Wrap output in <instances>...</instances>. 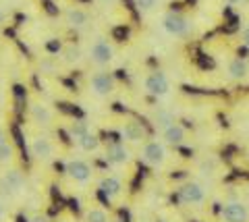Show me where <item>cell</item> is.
<instances>
[{
    "label": "cell",
    "instance_id": "cell-27",
    "mask_svg": "<svg viewBox=\"0 0 249 222\" xmlns=\"http://www.w3.org/2000/svg\"><path fill=\"white\" fill-rule=\"evenodd\" d=\"M98 2L102 4V6H114L116 2H119V0H98Z\"/></svg>",
    "mask_w": 249,
    "mask_h": 222
},
{
    "label": "cell",
    "instance_id": "cell-32",
    "mask_svg": "<svg viewBox=\"0 0 249 222\" xmlns=\"http://www.w3.org/2000/svg\"><path fill=\"white\" fill-rule=\"evenodd\" d=\"M245 202L249 204V185H247V189H245Z\"/></svg>",
    "mask_w": 249,
    "mask_h": 222
},
{
    "label": "cell",
    "instance_id": "cell-3",
    "mask_svg": "<svg viewBox=\"0 0 249 222\" xmlns=\"http://www.w3.org/2000/svg\"><path fill=\"white\" fill-rule=\"evenodd\" d=\"M142 160L152 168H164L168 162V148L162 139H150L142 145Z\"/></svg>",
    "mask_w": 249,
    "mask_h": 222
},
{
    "label": "cell",
    "instance_id": "cell-19",
    "mask_svg": "<svg viewBox=\"0 0 249 222\" xmlns=\"http://www.w3.org/2000/svg\"><path fill=\"white\" fill-rule=\"evenodd\" d=\"M220 168H222V164H220V160H218L216 156H204L197 162V172L201 174V177H206V179L216 177V174L220 172Z\"/></svg>",
    "mask_w": 249,
    "mask_h": 222
},
{
    "label": "cell",
    "instance_id": "cell-16",
    "mask_svg": "<svg viewBox=\"0 0 249 222\" xmlns=\"http://www.w3.org/2000/svg\"><path fill=\"white\" fill-rule=\"evenodd\" d=\"M227 77L232 81H245L249 77V63L245 58H231L227 63Z\"/></svg>",
    "mask_w": 249,
    "mask_h": 222
},
{
    "label": "cell",
    "instance_id": "cell-12",
    "mask_svg": "<svg viewBox=\"0 0 249 222\" xmlns=\"http://www.w3.org/2000/svg\"><path fill=\"white\" fill-rule=\"evenodd\" d=\"M29 119L40 127H48L54 122V110L44 102H31L29 104Z\"/></svg>",
    "mask_w": 249,
    "mask_h": 222
},
{
    "label": "cell",
    "instance_id": "cell-21",
    "mask_svg": "<svg viewBox=\"0 0 249 222\" xmlns=\"http://www.w3.org/2000/svg\"><path fill=\"white\" fill-rule=\"evenodd\" d=\"M75 143H77V148H79L81 152H85V154H93V152H98L100 145H102L100 143V137L96 133H91V131L85 133L81 139H77Z\"/></svg>",
    "mask_w": 249,
    "mask_h": 222
},
{
    "label": "cell",
    "instance_id": "cell-8",
    "mask_svg": "<svg viewBox=\"0 0 249 222\" xmlns=\"http://www.w3.org/2000/svg\"><path fill=\"white\" fill-rule=\"evenodd\" d=\"M65 172L69 179L79 183V185H88L93 179V168L88 160H83V158H71L65 166Z\"/></svg>",
    "mask_w": 249,
    "mask_h": 222
},
{
    "label": "cell",
    "instance_id": "cell-30",
    "mask_svg": "<svg viewBox=\"0 0 249 222\" xmlns=\"http://www.w3.org/2000/svg\"><path fill=\"white\" fill-rule=\"evenodd\" d=\"M31 222H48V218H46V216H34V220H31Z\"/></svg>",
    "mask_w": 249,
    "mask_h": 222
},
{
    "label": "cell",
    "instance_id": "cell-15",
    "mask_svg": "<svg viewBox=\"0 0 249 222\" xmlns=\"http://www.w3.org/2000/svg\"><path fill=\"white\" fill-rule=\"evenodd\" d=\"M65 23L73 29H85L91 23L89 13L85 9H79V6H71V9L65 11Z\"/></svg>",
    "mask_w": 249,
    "mask_h": 222
},
{
    "label": "cell",
    "instance_id": "cell-22",
    "mask_svg": "<svg viewBox=\"0 0 249 222\" xmlns=\"http://www.w3.org/2000/svg\"><path fill=\"white\" fill-rule=\"evenodd\" d=\"M135 2V9L142 13V15H154L162 9V4H164V0H133Z\"/></svg>",
    "mask_w": 249,
    "mask_h": 222
},
{
    "label": "cell",
    "instance_id": "cell-31",
    "mask_svg": "<svg viewBox=\"0 0 249 222\" xmlns=\"http://www.w3.org/2000/svg\"><path fill=\"white\" fill-rule=\"evenodd\" d=\"M4 220V205H2V202H0V222Z\"/></svg>",
    "mask_w": 249,
    "mask_h": 222
},
{
    "label": "cell",
    "instance_id": "cell-6",
    "mask_svg": "<svg viewBox=\"0 0 249 222\" xmlns=\"http://www.w3.org/2000/svg\"><path fill=\"white\" fill-rule=\"evenodd\" d=\"M222 222H249V204L245 200H227L220 205Z\"/></svg>",
    "mask_w": 249,
    "mask_h": 222
},
{
    "label": "cell",
    "instance_id": "cell-5",
    "mask_svg": "<svg viewBox=\"0 0 249 222\" xmlns=\"http://www.w3.org/2000/svg\"><path fill=\"white\" fill-rule=\"evenodd\" d=\"M25 174H23L19 168H6V171L0 174V193L6 197H19L25 193Z\"/></svg>",
    "mask_w": 249,
    "mask_h": 222
},
{
    "label": "cell",
    "instance_id": "cell-33",
    "mask_svg": "<svg viewBox=\"0 0 249 222\" xmlns=\"http://www.w3.org/2000/svg\"><path fill=\"white\" fill-rule=\"evenodd\" d=\"M139 222H150V220H139Z\"/></svg>",
    "mask_w": 249,
    "mask_h": 222
},
{
    "label": "cell",
    "instance_id": "cell-14",
    "mask_svg": "<svg viewBox=\"0 0 249 222\" xmlns=\"http://www.w3.org/2000/svg\"><path fill=\"white\" fill-rule=\"evenodd\" d=\"M100 189H102V193H104V197L108 202H116L123 195L124 185H123L121 177H116V174H108V177H104L102 183H100Z\"/></svg>",
    "mask_w": 249,
    "mask_h": 222
},
{
    "label": "cell",
    "instance_id": "cell-26",
    "mask_svg": "<svg viewBox=\"0 0 249 222\" xmlns=\"http://www.w3.org/2000/svg\"><path fill=\"white\" fill-rule=\"evenodd\" d=\"M241 42H243V46L249 50V25H245V29L241 32Z\"/></svg>",
    "mask_w": 249,
    "mask_h": 222
},
{
    "label": "cell",
    "instance_id": "cell-4",
    "mask_svg": "<svg viewBox=\"0 0 249 222\" xmlns=\"http://www.w3.org/2000/svg\"><path fill=\"white\" fill-rule=\"evenodd\" d=\"M88 58L96 67H108L116 58V50L106 37H93L88 46Z\"/></svg>",
    "mask_w": 249,
    "mask_h": 222
},
{
    "label": "cell",
    "instance_id": "cell-13",
    "mask_svg": "<svg viewBox=\"0 0 249 222\" xmlns=\"http://www.w3.org/2000/svg\"><path fill=\"white\" fill-rule=\"evenodd\" d=\"M119 133L123 143H145V129L137 120H127L124 125H121Z\"/></svg>",
    "mask_w": 249,
    "mask_h": 222
},
{
    "label": "cell",
    "instance_id": "cell-17",
    "mask_svg": "<svg viewBox=\"0 0 249 222\" xmlns=\"http://www.w3.org/2000/svg\"><path fill=\"white\" fill-rule=\"evenodd\" d=\"M150 120H152V125L158 129V131H164L166 127H170L173 122H177V117H175V112L170 110V108H164V106H158L152 114H150Z\"/></svg>",
    "mask_w": 249,
    "mask_h": 222
},
{
    "label": "cell",
    "instance_id": "cell-1",
    "mask_svg": "<svg viewBox=\"0 0 249 222\" xmlns=\"http://www.w3.org/2000/svg\"><path fill=\"white\" fill-rule=\"evenodd\" d=\"M191 19L181 11H168L160 17V29L168 37H187L191 34Z\"/></svg>",
    "mask_w": 249,
    "mask_h": 222
},
{
    "label": "cell",
    "instance_id": "cell-25",
    "mask_svg": "<svg viewBox=\"0 0 249 222\" xmlns=\"http://www.w3.org/2000/svg\"><path fill=\"white\" fill-rule=\"evenodd\" d=\"M91 131V129L88 127V125H85V122L83 120H77L75 122V125L71 127V129H69V133H71V137H73V141H77V139H81V137L85 135V133H89Z\"/></svg>",
    "mask_w": 249,
    "mask_h": 222
},
{
    "label": "cell",
    "instance_id": "cell-11",
    "mask_svg": "<svg viewBox=\"0 0 249 222\" xmlns=\"http://www.w3.org/2000/svg\"><path fill=\"white\" fill-rule=\"evenodd\" d=\"M104 158L110 166L121 168V166H127L131 162V152L124 143H110L104 152Z\"/></svg>",
    "mask_w": 249,
    "mask_h": 222
},
{
    "label": "cell",
    "instance_id": "cell-18",
    "mask_svg": "<svg viewBox=\"0 0 249 222\" xmlns=\"http://www.w3.org/2000/svg\"><path fill=\"white\" fill-rule=\"evenodd\" d=\"M160 133H162V141L166 145H181L187 139V129L181 122H173V125L166 127L164 131H160Z\"/></svg>",
    "mask_w": 249,
    "mask_h": 222
},
{
    "label": "cell",
    "instance_id": "cell-2",
    "mask_svg": "<svg viewBox=\"0 0 249 222\" xmlns=\"http://www.w3.org/2000/svg\"><path fill=\"white\" fill-rule=\"evenodd\" d=\"M210 189L204 181H187L178 187V202L189 208H201L208 202Z\"/></svg>",
    "mask_w": 249,
    "mask_h": 222
},
{
    "label": "cell",
    "instance_id": "cell-23",
    "mask_svg": "<svg viewBox=\"0 0 249 222\" xmlns=\"http://www.w3.org/2000/svg\"><path fill=\"white\" fill-rule=\"evenodd\" d=\"M85 222H110V216H108V212L104 208L93 205V208L85 212Z\"/></svg>",
    "mask_w": 249,
    "mask_h": 222
},
{
    "label": "cell",
    "instance_id": "cell-28",
    "mask_svg": "<svg viewBox=\"0 0 249 222\" xmlns=\"http://www.w3.org/2000/svg\"><path fill=\"white\" fill-rule=\"evenodd\" d=\"M229 4H232V6H241V4H247L249 0H227Z\"/></svg>",
    "mask_w": 249,
    "mask_h": 222
},
{
    "label": "cell",
    "instance_id": "cell-9",
    "mask_svg": "<svg viewBox=\"0 0 249 222\" xmlns=\"http://www.w3.org/2000/svg\"><path fill=\"white\" fill-rule=\"evenodd\" d=\"M88 87H89V91L96 98H108L116 89V81H114V77H112L110 73L98 71V73H93L91 77H89Z\"/></svg>",
    "mask_w": 249,
    "mask_h": 222
},
{
    "label": "cell",
    "instance_id": "cell-7",
    "mask_svg": "<svg viewBox=\"0 0 249 222\" xmlns=\"http://www.w3.org/2000/svg\"><path fill=\"white\" fill-rule=\"evenodd\" d=\"M143 87L147 94L154 98H166V96H170V91H173V83L166 77V73L154 71L143 79Z\"/></svg>",
    "mask_w": 249,
    "mask_h": 222
},
{
    "label": "cell",
    "instance_id": "cell-24",
    "mask_svg": "<svg viewBox=\"0 0 249 222\" xmlns=\"http://www.w3.org/2000/svg\"><path fill=\"white\" fill-rule=\"evenodd\" d=\"M62 60L69 65V67H73V65H79L81 63V50L77 48V46H67L65 50H62Z\"/></svg>",
    "mask_w": 249,
    "mask_h": 222
},
{
    "label": "cell",
    "instance_id": "cell-29",
    "mask_svg": "<svg viewBox=\"0 0 249 222\" xmlns=\"http://www.w3.org/2000/svg\"><path fill=\"white\" fill-rule=\"evenodd\" d=\"M4 21H6V11L2 9V6H0V25H2Z\"/></svg>",
    "mask_w": 249,
    "mask_h": 222
},
{
    "label": "cell",
    "instance_id": "cell-10",
    "mask_svg": "<svg viewBox=\"0 0 249 222\" xmlns=\"http://www.w3.org/2000/svg\"><path fill=\"white\" fill-rule=\"evenodd\" d=\"M29 150H31V156H34L36 160H42V162H48V160H52L54 154H56L54 141L50 139L48 135H42V133H37V135L31 137Z\"/></svg>",
    "mask_w": 249,
    "mask_h": 222
},
{
    "label": "cell",
    "instance_id": "cell-20",
    "mask_svg": "<svg viewBox=\"0 0 249 222\" xmlns=\"http://www.w3.org/2000/svg\"><path fill=\"white\" fill-rule=\"evenodd\" d=\"M15 160V145L9 141L6 131L0 127V166H11Z\"/></svg>",
    "mask_w": 249,
    "mask_h": 222
}]
</instances>
